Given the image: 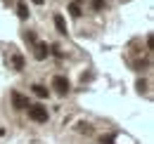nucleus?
Listing matches in <instances>:
<instances>
[{
	"mask_svg": "<svg viewBox=\"0 0 154 144\" xmlns=\"http://www.w3.org/2000/svg\"><path fill=\"white\" fill-rule=\"evenodd\" d=\"M29 118L36 123H48V109L40 104H29Z\"/></svg>",
	"mask_w": 154,
	"mask_h": 144,
	"instance_id": "obj_1",
	"label": "nucleus"
},
{
	"mask_svg": "<svg viewBox=\"0 0 154 144\" xmlns=\"http://www.w3.org/2000/svg\"><path fill=\"white\" fill-rule=\"evenodd\" d=\"M52 88H55V92H57V94H62V97H64V94L69 92V88H71V85H69V80H66L64 76H55V78H52Z\"/></svg>",
	"mask_w": 154,
	"mask_h": 144,
	"instance_id": "obj_2",
	"label": "nucleus"
},
{
	"mask_svg": "<svg viewBox=\"0 0 154 144\" xmlns=\"http://www.w3.org/2000/svg\"><path fill=\"white\" fill-rule=\"evenodd\" d=\"M33 92H36V94H38L40 99H45V97H48V94H50V90H48V88H45V85H33Z\"/></svg>",
	"mask_w": 154,
	"mask_h": 144,
	"instance_id": "obj_7",
	"label": "nucleus"
},
{
	"mask_svg": "<svg viewBox=\"0 0 154 144\" xmlns=\"http://www.w3.org/2000/svg\"><path fill=\"white\" fill-rule=\"evenodd\" d=\"M12 64H14L17 71H21V69H24V57H21V54H14V57H12Z\"/></svg>",
	"mask_w": 154,
	"mask_h": 144,
	"instance_id": "obj_8",
	"label": "nucleus"
},
{
	"mask_svg": "<svg viewBox=\"0 0 154 144\" xmlns=\"http://www.w3.org/2000/svg\"><path fill=\"white\" fill-rule=\"evenodd\" d=\"M102 144H112V140H102Z\"/></svg>",
	"mask_w": 154,
	"mask_h": 144,
	"instance_id": "obj_13",
	"label": "nucleus"
},
{
	"mask_svg": "<svg viewBox=\"0 0 154 144\" xmlns=\"http://www.w3.org/2000/svg\"><path fill=\"white\" fill-rule=\"evenodd\" d=\"M69 12H71V17H81V7H78L76 2H71V5H69Z\"/></svg>",
	"mask_w": 154,
	"mask_h": 144,
	"instance_id": "obj_9",
	"label": "nucleus"
},
{
	"mask_svg": "<svg viewBox=\"0 0 154 144\" xmlns=\"http://www.w3.org/2000/svg\"><path fill=\"white\" fill-rule=\"evenodd\" d=\"M33 57H36V59H45V57H48V45H45V43H36Z\"/></svg>",
	"mask_w": 154,
	"mask_h": 144,
	"instance_id": "obj_4",
	"label": "nucleus"
},
{
	"mask_svg": "<svg viewBox=\"0 0 154 144\" xmlns=\"http://www.w3.org/2000/svg\"><path fill=\"white\" fill-rule=\"evenodd\" d=\"M12 104H14V109H29V99L21 94V92H12Z\"/></svg>",
	"mask_w": 154,
	"mask_h": 144,
	"instance_id": "obj_3",
	"label": "nucleus"
},
{
	"mask_svg": "<svg viewBox=\"0 0 154 144\" xmlns=\"http://www.w3.org/2000/svg\"><path fill=\"white\" fill-rule=\"evenodd\" d=\"M71 2H76V5H78V2H83V0H71Z\"/></svg>",
	"mask_w": 154,
	"mask_h": 144,
	"instance_id": "obj_14",
	"label": "nucleus"
},
{
	"mask_svg": "<svg viewBox=\"0 0 154 144\" xmlns=\"http://www.w3.org/2000/svg\"><path fill=\"white\" fill-rule=\"evenodd\" d=\"M55 26H57V31L62 33V36H66V21H64L62 14H55Z\"/></svg>",
	"mask_w": 154,
	"mask_h": 144,
	"instance_id": "obj_5",
	"label": "nucleus"
},
{
	"mask_svg": "<svg viewBox=\"0 0 154 144\" xmlns=\"http://www.w3.org/2000/svg\"><path fill=\"white\" fill-rule=\"evenodd\" d=\"M24 40H26V43H36V33H31V31H24Z\"/></svg>",
	"mask_w": 154,
	"mask_h": 144,
	"instance_id": "obj_10",
	"label": "nucleus"
},
{
	"mask_svg": "<svg viewBox=\"0 0 154 144\" xmlns=\"http://www.w3.org/2000/svg\"><path fill=\"white\" fill-rule=\"evenodd\" d=\"M93 7H95V10H102V7H104V0H95Z\"/></svg>",
	"mask_w": 154,
	"mask_h": 144,
	"instance_id": "obj_11",
	"label": "nucleus"
},
{
	"mask_svg": "<svg viewBox=\"0 0 154 144\" xmlns=\"http://www.w3.org/2000/svg\"><path fill=\"white\" fill-rule=\"evenodd\" d=\"M17 14H19V19H29V14H31L24 0H19V2H17Z\"/></svg>",
	"mask_w": 154,
	"mask_h": 144,
	"instance_id": "obj_6",
	"label": "nucleus"
},
{
	"mask_svg": "<svg viewBox=\"0 0 154 144\" xmlns=\"http://www.w3.org/2000/svg\"><path fill=\"white\" fill-rule=\"evenodd\" d=\"M33 2H36V5H43V2H45V0H33Z\"/></svg>",
	"mask_w": 154,
	"mask_h": 144,
	"instance_id": "obj_12",
	"label": "nucleus"
}]
</instances>
